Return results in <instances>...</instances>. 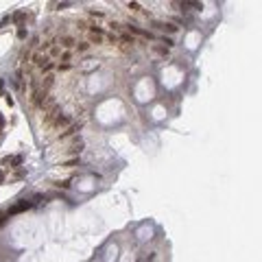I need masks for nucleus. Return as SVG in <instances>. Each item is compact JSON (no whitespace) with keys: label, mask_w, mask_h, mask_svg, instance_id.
I'll use <instances>...</instances> for the list:
<instances>
[{"label":"nucleus","mask_w":262,"mask_h":262,"mask_svg":"<svg viewBox=\"0 0 262 262\" xmlns=\"http://www.w3.org/2000/svg\"><path fill=\"white\" fill-rule=\"evenodd\" d=\"M59 46L61 48H74L77 46V40H74V37H70V35H61L59 37Z\"/></svg>","instance_id":"obj_1"},{"label":"nucleus","mask_w":262,"mask_h":262,"mask_svg":"<svg viewBox=\"0 0 262 262\" xmlns=\"http://www.w3.org/2000/svg\"><path fill=\"white\" fill-rule=\"evenodd\" d=\"M153 24H155V29H160V31H168V33H175L177 31V26L170 24V22H153Z\"/></svg>","instance_id":"obj_2"},{"label":"nucleus","mask_w":262,"mask_h":262,"mask_svg":"<svg viewBox=\"0 0 262 262\" xmlns=\"http://www.w3.org/2000/svg\"><path fill=\"white\" fill-rule=\"evenodd\" d=\"M31 201H22V203H18V205H15V208H11L9 210V214H18V212H22V210H26V208H31Z\"/></svg>","instance_id":"obj_3"},{"label":"nucleus","mask_w":262,"mask_h":262,"mask_svg":"<svg viewBox=\"0 0 262 262\" xmlns=\"http://www.w3.org/2000/svg\"><path fill=\"white\" fill-rule=\"evenodd\" d=\"M87 48H90V42H77V51L79 53H85Z\"/></svg>","instance_id":"obj_4"},{"label":"nucleus","mask_w":262,"mask_h":262,"mask_svg":"<svg viewBox=\"0 0 262 262\" xmlns=\"http://www.w3.org/2000/svg\"><path fill=\"white\" fill-rule=\"evenodd\" d=\"M120 40H122V42H127V44H136V40H133L129 33H122V35H120Z\"/></svg>","instance_id":"obj_5"},{"label":"nucleus","mask_w":262,"mask_h":262,"mask_svg":"<svg viewBox=\"0 0 262 262\" xmlns=\"http://www.w3.org/2000/svg\"><path fill=\"white\" fill-rule=\"evenodd\" d=\"M127 7H129V9L133 11V13H138V11H140V4H138V2H129Z\"/></svg>","instance_id":"obj_6"},{"label":"nucleus","mask_w":262,"mask_h":262,"mask_svg":"<svg viewBox=\"0 0 262 262\" xmlns=\"http://www.w3.org/2000/svg\"><path fill=\"white\" fill-rule=\"evenodd\" d=\"M153 51L160 53V55H168V51H166V48H160V46H153Z\"/></svg>","instance_id":"obj_7"},{"label":"nucleus","mask_w":262,"mask_h":262,"mask_svg":"<svg viewBox=\"0 0 262 262\" xmlns=\"http://www.w3.org/2000/svg\"><path fill=\"white\" fill-rule=\"evenodd\" d=\"M57 186H59V188H68V186H70V179H64V181H57Z\"/></svg>","instance_id":"obj_8"},{"label":"nucleus","mask_w":262,"mask_h":262,"mask_svg":"<svg viewBox=\"0 0 262 262\" xmlns=\"http://www.w3.org/2000/svg\"><path fill=\"white\" fill-rule=\"evenodd\" d=\"M18 37H22V40H24V37H26V31H24V29H20V31H18Z\"/></svg>","instance_id":"obj_9"},{"label":"nucleus","mask_w":262,"mask_h":262,"mask_svg":"<svg viewBox=\"0 0 262 262\" xmlns=\"http://www.w3.org/2000/svg\"><path fill=\"white\" fill-rule=\"evenodd\" d=\"M2 177H4V175H2V173H0V181H2Z\"/></svg>","instance_id":"obj_10"}]
</instances>
